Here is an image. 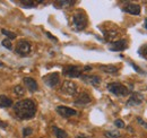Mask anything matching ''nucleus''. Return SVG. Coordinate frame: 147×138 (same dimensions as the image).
Instances as JSON below:
<instances>
[{"label": "nucleus", "instance_id": "f257e3e1", "mask_svg": "<svg viewBox=\"0 0 147 138\" xmlns=\"http://www.w3.org/2000/svg\"><path fill=\"white\" fill-rule=\"evenodd\" d=\"M36 104L31 99H25L14 104V112L20 120H30L36 114Z\"/></svg>", "mask_w": 147, "mask_h": 138}, {"label": "nucleus", "instance_id": "f03ea898", "mask_svg": "<svg viewBox=\"0 0 147 138\" xmlns=\"http://www.w3.org/2000/svg\"><path fill=\"white\" fill-rule=\"evenodd\" d=\"M107 88L108 91L111 92L113 95L115 96H127L129 93H130V89H129L127 86H125L123 84L121 83H118V82H113V83H109L107 85Z\"/></svg>", "mask_w": 147, "mask_h": 138}, {"label": "nucleus", "instance_id": "7ed1b4c3", "mask_svg": "<svg viewBox=\"0 0 147 138\" xmlns=\"http://www.w3.org/2000/svg\"><path fill=\"white\" fill-rule=\"evenodd\" d=\"M87 16L83 12H77L73 16V24L77 31H83L87 26Z\"/></svg>", "mask_w": 147, "mask_h": 138}, {"label": "nucleus", "instance_id": "20e7f679", "mask_svg": "<svg viewBox=\"0 0 147 138\" xmlns=\"http://www.w3.org/2000/svg\"><path fill=\"white\" fill-rule=\"evenodd\" d=\"M82 72H83V69H80V67L78 66H66L65 68L62 69V74L67 77H70V78H77V77H80L82 76Z\"/></svg>", "mask_w": 147, "mask_h": 138}, {"label": "nucleus", "instance_id": "39448f33", "mask_svg": "<svg viewBox=\"0 0 147 138\" xmlns=\"http://www.w3.org/2000/svg\"><path fill=\"white\" fill-rule=\"evenodd\" d=\"M43 82H44V84L47 86L53 88L60 82V75H59V72H51V74H49V75L43 77Z\"/></svg>", "mask_w": 147, "mask_h": 138}, {"label": "nucleus", "instance_id": "423d86ee", "mask_svg": "<svg viewBox=\"0 0 147 138\" xmlns=\"http://www.w3.org/2000/svg\"><path fill=\"white\" fill-rule=\"evenodd\" d=\"M15 52L17 54H19V55H22V57H25V55L30 54V52H31V44H30V42H27V41H19L18 43H17V45H16V48H15Z\"/></svg>", "mask_w": 147, "mask_h": 138}, {"label": "nucleus", "instance_id": "0eeeda50", "mask_svg": "<svg viewBox=\"0 0 147 138\" xmlns=\"http://www.w3.org/2000/svg\"><path fill=\"white\" fill-rule=\"evenodd\" d=\"M77 91H78L77 85H76L74 82H70V80L63 82L62 87H61V92H62V93L73 96V95H76V94H77Z\"/></svg>", "mask_w": 147, "mask_h": 138}, {"label": "nucleus", "instance_id": "6e6552de", "mask_svg": "<svg viewBox=\"0 0 147 138\" xmlns=\"http://www.w3.org/2000/svg\"><path fill=\"white\" fill-rule=\"evenodd\" d=\"M143 101H144V95L139 92H134L127 101V105L128 106H137V105H140L143 103Z\"/></svg>", "mask_w": 147, "mask_h": 138}, {"label": "nucleus", "instance_id": "1a4fd4ad", "mask_svg": "<svg viewBox=\"0 0 147 138\" xmlns=\"http://www.w3.org/2000/svg\"><path fill=\"white\" fill-rule=\"evenodd\" d=\"M55 111L58 112V114H60L62 118H70V117H74L77 114V111L75 109H71V108H68V106H57Z\"/></svg>", "mask_w": 147, "mask_h": 138}, {"label": "nucleus", "instance_id": "9d476101", "mask_svg": "<svg viewBox=\"0 0 147 138\" xmlns=\"http://www.w3.org/2000/svg\"><path fill=\"white\" fill-rule=\"evenodd\" d=\"M128 48V43L126 40H119V41H115V42H112L110 45H109V49L110 51L113 52H120L123 51Z\"/></svg>", "mask_w": 147, "mask_h": 138}, {"label": "nucleus", "instance_id": "9b49d317", "mask_svg": "<svg viewBox=\"0 0 147 138\" xmlns=\"http://www.w3.org/2000/svg\"><path fill=\"white\" fill-rule=\"evenodd\" d=\"M92 102V97L90 94L87 93H80L78 95V97L75 100V104L76 105H79V106H84V105H87L88 103Z\"/></svg>", "mask_w": 147, "mask_h": 138}, {"label": "nucleus", "instance_id": "f8f14e48", "mask_svg": "<svg viewBox=\"0 0 147 138\" xmlns=\"http://www.w3.org/2000/svg\"><path fill=\"white\" fill-rule=\"evenodd\" d=\"M123 12L131 14V15H135V16H138V15H140L142 8L138 3H128L127 6L123 7Z\"/></svg>", "mask_w": 147, "mask_h": 138}, {"label": "nucleus", "instance_id": "ddd939ff", "mask_svg": "<svg viewBox=\"0 0 147 138\" xmlns=\"http://www.w3.org/2000/svg\"><path fill=\"white\" fill-rule=\"evenodd\" d=\"M82 80L87 83V84H91L93 86H98L101 84V78L98 76H87V75H82L80 76Z\"/></svg>", "mask_w": 147, "mask_h": 138}, {"label": "nucleus", "instance_id": "4468645a", "mask_svg": "<svg viewBox=\"0 0 147 138\" xmlns=\"http://www.w3.org/2000/svg\"><path fill=\"white\" fill-rule=\"evenodd\" d=\"M24 84H25V86L28 88V91L32 92V93L36 92L37 89H38V85H37L36 80L31 78V77H25L24 78Z\"/></svg>", "mask_w": 147, "mask_h": 138}, {"label": "nucleus", "instance_id": "2eb2a0df", "mask_svg": "<svg viewBox=\"0 0 147 138\" xmlns=\"http://www.w3.org/2000/svg\"><path fill=\"white\" fill-rule=\"evenodd\" d=\"M100 69L108 74H117L119 71V68L113 65H102V66H100Z\"/></svg>", "mask_w": 147, "mask_h": 138}, {"label": "nucleus", "instance_id": "dca6fc26", "mask_svg": "<svg viewBox=\"0 0 147 138\" xmlns=\"http://www.w3.org/2000/svg\"><path fill=\"white\" fill-rule=\"evenodd\" d=\"M13 104V100L6 95H0V108H10Z\"/></svg>", "mask_w": 147, "mask_h": 138}, {"label": "nucleus", "instance_id": "f3484780", "mask_svg": "<svg viewBox=\"0 0 147 138\" xmlns=\"http://www.w3.org/2000/svg\"><path fill=\"white\" fill-rule=\"evenodd\" d=\"M52 130L55 131L57 138H68V135H67V133L65 130H62V129H60V128H58L55 126L52 127Z\"/></svg>", "mask_w": 147, "mask_h": 138}, {"label": "nucleus", "instance_id": "a211bd4d", "mask_svg": "<svg viewBox=\"0 0 147 138\" xmlns=\"http://www.w3.org/2000/svg\"><path fill=\"white\" fill-rule=\"evenodd\" d=\"M105 137L108 138H119L121 137V134L119 131H105L104 133Z\"/></svg>", "mask_w": 147, "mask_h": 138}, {"label": "nucleus", "instance_id": "6ab92c4d", "mask_svg": "<svg viewBox=\"0 0 147 138\" xmlns=\"http://www.w3.org/2000/svg\"><path fill=\"white\" fill-rule=\"evenodd\" d=\"M1 33L3 35H6V36L8 37V40H14V39H16V34L13 33V32H10V31H8V30L2 28V30H1Z\"/></svg>", "mask_w": 147, "mask_h": 138}, {"label": "nucleus", "instance_id": "aec40b11", "mask_svg": "<svg viewBox=\"0 0 147 138\" xmlns=\"http://www.w3.org/2000/svg\"><path fill=\"white\" fill-rule=\"evenodd\" d=\"M14 92H15V94H16V95H18V96H22V95H24V94H25V89H24V87L19 86V85L15 86Z\"/></svg>", "mask_w": 147, "mask_h": 138}, {"label": "nucleus", "instance_id": "412c9836", "mask_svg": "<svg viewBox=\"0 0 147 138\" xmlns=\"http://www.w3.org/2000/svg\"><path fill=\"white\" fill-rule=\"evenodd\" d=\"M138 53H139V55H142V57L146 58L147 57V44L142 45V47L139 48V50H138Z\"/></svg>", "mask_w": 147, "mask_h": 138}, {"label": "nucleus", "instance_id": "4be33fe9", "mask_svg": "<svg viewBox=\"0 0 147 138\" xmlns=\"http://www.w3.org/2000/svg\"><path fill=\"white\" fill-rule=\"evenodd\" d=\"M2 45H3L5 48L9 49V50H11V49H13V44H11L10 40H8V39H5V40L2 41Z\"/></svg>", "mask_w": 147, "mask_h": 138}, {"label": "nucleus", "instance_id": "5701e85b", "mask_svg": "<svg viewBox=\"0 0 147 138\" xmlns=\"http://www.w3.org/2000/svg\"><path fill=\"white\" fill-rule=\"evenodd\" d=\"M32 133H33V129H32V128H30V127L24 128V129H23V137H27V136L32 135Z\"/></svg>", "mask_w": 147, "mask_h": 138}, {"label": "nucleus", "instance_id": "b1692460", "mask_svg": "<svg viewBox=\"0 0 147 138\" xmlns=\"http://www.w3.org/2000/svg\"><path fill=\"white\" fill-rule=\"evenodd\" d=\"M114 126L118 127V128H125V127H126L125 122L121 120V119H117V120L114 121Z\"/></svg>", "mask_w": 147, "mask_h": 138}, {"label": "nucleus", "instance_id": "393cba45", "mask_svg": "<svg viewBox=\"0 0 147 138\" xmlns=\"http://www.w3.org/2000/svg\"><path fill=\"white\" fill-rule=\"evenodd\" d=\"M58 5H61V7H67V6H71L75 5V1H59L57 2Z\"/></svg>", "mask_w": 147, "mask_h": 138}, {"label": "nucleus", "instance_id": "a878e982", "mask_svg": "<svg viewBox=\"0 0 147 138\" xmlns=\"http://www.w3.org/2000/svg\"><path fill=\"white\" fill-rule=\"evenodd\" d=\"M24 7H35V3L33 1H22L20 2Z\"/></svg>", "mask_w": 147, "mask_h": 138}, {"label": "nucleus", "instance_id": "bb28decb", "mask_svg": "<svg viewBox=\"0 0 147 138\" xmlns=\"http://www.w3.org/2000/svg\"><path fill=\"white\" fill-rule=\"evenodd\" d=\"M130 65L132 66V68L135 69L137 72H139V74H144V71H143V70H140V68H139V67H138L136 64H134V62H130Z\"/></svg>", "mask_w": 147, "mask_h": 138}, {"label": "nucleus", "instance_id": "cd10ccee", "mask_svg": "<svg viewBox=\"0 0 147 138\" xmlns=\"http://www.w3.org/2000/svg\"><path fill=\"white\" fill-rule=\"evenodd\" d=\"M137 122H139V124H142V126H144L145 128H147V122L145 120H143L142 118L138 117V118H137Z\"/></svg>", "mask_w": 147, "mask_h": 138}, {"label": "nucleus", "instance_id": "c85d7f7f", "mask_svg": "<svg viewBox=\"0 0 147 138\" xmlns=\"http://www.w3.org/2000/svg\"><path fill=\"white\" fill-rule=\"evenodd\" d=\"M47 36H48L49 39H51V40H53L55 42H57V41H58V39H57L55 36H53V35H51V34H50V33H49V32H47Z\"/></svg>", "mask_w": 147, "mask_h": 138}, {"label": "nucleus", "instance_id": "c756f323", "mask_svg": "<svg viewBox=\"0 0 147 138\" xmlns=\"http://www.w3.org/2000/svg\"><path fill=\"white\" fill-rule=\"evenodd\" d=\"M7 126H8V124H7V122H3V121L0 120V128H1V129L7 128Z\"/></svg>", "mask_w": 147, "mask_h": 138}, {"label": "nucleus", "instance_id": "7c9ffc66", "mask_svg": "<svg viewBox=\"0 0 147 138\" xmlns=\"http://www.w3.org/2000/svg\"><path fill=\"white\" fill-rule=\"evenodd\" d=\"M92 70V67L91 66H85L84 69H83V71H91Z\"/></svg>", "mask_w": 147, "mask_h": 138}, {"label": "nucleus", "instance_id": "2f4dec72", "mask_svg": "<svg viewBox=\"0 0 147 138\" xmlns=\"http://www.w3.org/2000/svg\"><path fill=\"white\" fill-rule=\"evenodd\" d=\"M76 138H88V137H86L85 135H78V136H77Z\"/></svg>", "mask_w": 147, "mask_h": 138}, {"label": "nucleus", "instance_id": "473e14b6", "mask_svg": "<svg viewBox=\"0 0 147 138\" xmlns=\"http://www.w3.org/2000/svg\"><path fill=\"white\" fill-rule=\"evenodd\" d=\"M144 27L147 30V17H146V19H145V24H144Z\"/></svg>", "mask_w": 147, "mask_h": 138}, {"label": "nucleus", "instance_id": "72a5a7b5", "mask_svg": "<svg viewBox=\"0 0 147 138\" xmlns=\"http://www.w3.org/2000/svg\"><path fill=\"white\" fill-rule=\"evenodd\" d=\"M0 66H3V64H2V62H0Z\"/></svg>", "mask_w": 147, "mask_h": 138}, {"label": "nucleus", "instance_id": "f704fd0d", "mask_svg": "<svg viewBox=\"0 0 147 138\" xmlns=\"http://www.w3.org/2000/svg\"><path fill=\"white\" fill-rule=\"evenodd\" d=\"M146 91H147V87H146Z\"/></svg>", "mask_w": 147, "mask_h": 138}]
</instances>
